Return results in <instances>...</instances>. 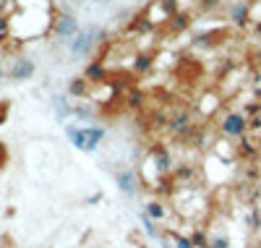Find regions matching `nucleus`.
Returning <instances> with one entry per match:
<instances>
[{"label": "nucleus", "mask_w": 261, "mask_h": 248, "mask_svg": "<svg viewBox=\"0 0 261 248\" xmlns=\"http://www.w3.org/2000/svg\"><path fill=\"white\" fill-rule=\"evenodd\" d=\"M217 126H220V133L225 139H235V141H241L243 136H248V131H251L246 112H225Z\"/></svg>", "instance_id": "nucleus-1"}, {"label": "nucleus", "mask_w": 261, "mask_h": 248, "mask_svg": "<svg viewBox=\"0 0 261 248\" xmlns=\"http://www.w3.org/2000/svg\"><path fill=\"white\" fill-rule=\"evenodd\" d=\"M193 128H196V123H193V115H191L188 110H178L175 115L167 118V131L172 133V136L183 139V141L193 133Z\"/></svg>", "instance_id": "nucleus-2"}, {"label": "nucleus", "mask_w": 261, "mask_h": 248, "mask_svg": "<svg viewBox=\"0 0 261 248\" xmlns=\"http://www.w3.org/2000/svg\"><path fill=\"white\" fill-rule=\"evenodd\" d=\"M50 32H53L55 37H60V39H71V37H76L81 29H79V21H76L71 13H60V16L53 18Z\"/></svg>", "instance_id": "nucleus-3"}, {"label": "nucleus", "mask_w": 261, "mask_h": 248, "mask_svg": "<svg viewBox=\"0 0 261 248\" xmlns=\"http://www.w3.org/2000/svg\"><path fill=\"white\" fill-rule=\"evenodd\" d=\"M97 34H99L97 27H86V29H81V32L71 39V53H73V55H86V53H89V47L94 44Z\"/></svg>", "instance_id": "nucleus-4"}, {"label": "nucleus", "mask_w": 261, "mask_h": 248, "mask_svg": "<svg viewBox=\"0 0 261 248\" xmlns=\"http://www.w3.org/2000/svg\"><path fill=\"white\" fill-rule=\"evenodd\" d=\"M235 146H238V160H246V162H253L258 157V152H261V144L253 141L251 136H243Z\"/></svg>", "instance_id": "nucleus-5"}, {"label": "nucleus", "mask_w": 261, "mask_h": 248, "mask_svg": "<svg viewBox=\"0 0 261 248\" xmlns=\"http://www.w3.org/2000/svg\"><path fill=\"white\" fill-rule=\"evenodd\" d=\"M32 73H34V63L27 60V58H18L11 68H8V76H11L13 81H27V79H32Z\"/></svg>", "instance_id": "nucleus-6"}, {"label": "nucleus", "mask_w": 261, "mask_h": 248, "mask_svg": "<svg viewBox=\"0 0 261 248\" xmlns=\"http://www.w3.org/2000/svg\"><path fill=\"white\" fill-rule=\"evenodd\" d=\"M115 180H118V186H120V191L123 193H136V183H139V172H134V170H118L115 172Z\"/></svg>", "instance_id": "nucleus-7"}, {"label": "nucleus", "mask_w": 261, "mask_h": 248, "mask_svg": "<svg viewBox=\"0 0 261 248\" xmlns=\"http://www.w3.org/2000/svg\"><path fill=\"white\" fill-rule=\"evenodd\" d=\"M84 79H89L92 84H102V81H107V65H105L102 60L89 63V65H86V73H84Z\"/></svg>", "instance_id": "nucleus-8"}, {"label": "nucleus", "mask_w": 261, "mask_h": 248, "mask_svg": "<svg viewBox=\"0 0 261 248\" xmlns=\"http://www.w3.org/2000/svg\"><path fill=\"white\" fill-rule=\"evenodd\" d=\"M248 18H251V6H248V3H235V6L230 8V21H232V24L246 27Z\"/></svg>", "instance_id": "nucleus-9"}, {"label": "nucleus", "mask_w": 261, "mask_h": 248, "mask_svg": "<svg viewBox=\"0 0 261 248\" xmlns=\"http://www.w3.org/2000/svg\"><path fill=\"white\" fill-rule=\"evenodd\" d=\"M65 133H68V139L79 146V149H84V152H89V139H86V128H76V126H68L65 128Z\"/></svg>", "instance_id": "nucleus-10"}, {"label": "nucleus", "mask_w": 261, "mask_h": 248, "mask_svg": "<svg viewBox=\"0 0 261 248\" xmlns=\"http://www.w3.org/2000/svg\"><path fill=\"white\" fill-rule=\"evenodd\" d=\"M89 86H92L89 79H73L68 84V94L71 97H86V94H89Z\"/></svg>", "instance_id": "nucleus-11"}, {"label": "nucleus", "mask_w": 261, "mask_h": 248, "mask_svg": "<svg viewBox=\"0 0 261 248\" xmlns=\"http://www.w3.org/2000/svg\"><path fill=\"white\" fill-rule=\"evenodd\" d=\"M146 214L154 219V222H162L165 219V214H167V209H165V201L162 199H154V201H149L146 204Z\"/></svg>", "instance_id": "nucleus-12"}, {"label": "nucleus", "mask_w": 261, "mask_h": 248, "mask_svg": "<svg viewBox=\"0 0 261 248\" xmlns=\"http://www.w3.org/2000/svg\"><path fill=\"white\" fill-rule=\"evenodd\" d=\"M86 139H89V152H94L99 146V141L105 139V128L102 126H89L86 128Z\"/></svg>", "instance_id": "nucleus-13"}, {"label": "nucleus", "mask_w": 261, "mask_h": 248, "mask_svg": "<svg viewBox=\"0 0 261 248\" xmlns=\"http://www.w3.org/2000/svg\"><path fill=\"white\" fill-rule=\"evenodd\" d=\"M151 65H154V58L151 55H136V60H134V73H146Z\"/></svg>", "instance_id": "nucleus-14"}, {"label": "nucleus", "mask_w": 261, "mask_h": 248, "mask_svg": "<svg viewBox=\"0 0 261 248\" xmlns=\"http://www.w3.org/2000/svg\"><path fill=\"white\" fill-rule=\"evenodd\" d=\"M191 240H193V248H209V238L204 230H193Z\"/></svg>", "instance_id": "nucleus-15"}, {"label": "nucleus", "mask_w": 261, "mask_h": 248, "mask_svg": "<svg viewBox=\"0 0 261 248\" xmlns=\"http://www.w3.org/2000/svg\"><path fill=\"white\" fill-rule=\"evenodd\" d=\"M172 243H175V248H193V240L180 233H172Z\"/></svg>", "instance_id": "nucleus-16"}, {"label": "nucleus", "mask_w": 261, "mask_h": 248, "mask_svg": "<svg viewBox=\"0 0 261 248\" xmlns=\"http://www.w3.org/2000/svg\"><path fill=\"white\" fill-rule=\"evenodd\" d=\"M209 248H230V240L222 235V238H212L209 240Z\"/></svg>", "instance_id": "nucleus-17"}, {"label": "nucleus", "mask_w": 261, "mask_h": 248, "mask_svg": "<svg viewBox=\"0 0 261 248\" xmlns=\"http://www.w3.org/2000/svg\"><path fill=\"white\" fill-rule=\"evenodd\" d=\"M53 105H55V110L60 112V115H65V112H68V105H65V100H63V97H55V100H53Z\"/></svg>", "instance_id": "nucleus-18"}, {"label": "nucleus", "mask_w": 261, "mask_h": 248, "mask_svg": "<svg viewBox=\"0 0 261 248\" xmlns=\"http://www.w3.org/2000/svg\"><path fill=\"white\" fill-rule=\"evenodd\" d=\"M141 100H144V94H141V92L128 94V105H130V107H139V105H141Z\"/></svg>", "instance_id": "nucleus-19"}, {"label": "nucleus", "mask_w": 261, "mask_h": 248, "mask_svg": "<svg viewBox=\"0 0 261 248\" xmlns=\"http://www.w3.org/2000/svg\"><path fill=\"white\" fill-rule=\"evenodd\" d=\"M199 6L201 8H212V6H217V0H199Z\"/></svg>", "instance_id": "nucleus-20"}, {"label": "nucleus", "mask_w": 261, "mask_h": 248, "mask_svg": "<svg viewBox=\"0 0 261 248\" xmlns=\"http://www.w3.org/2000/svg\"><path fill=\"white\" fill-rule=\"evenodd\" d=\"M3 160H6V152H3V149H0V165H3Z\"/></svg>", "instance_id": "nucleus-21"}, {"label": "nucleus", "mask_w": 261, "mask_h": 248, "mask_svg": "<svg viewBox=\"0 0 261 248\" xmlns=\"http://www.w3.org/2000/svg\"><path fill=\"white\" fill-rule=\"evenodd\" d=\"M256 248H261V240H258V243H256Z\"/></svg>", "instance_id": "nucleus-22"}, {"label": "nucleus", "mask_w": 261, "mask_h": 248, "mask_svg": "<svg viewBox=\"0 0 261 248\" xmlns=\"http://www.w3.org/2000/svg\"><path fill=\"white\" fill-rule=\"evenodd\" d=\"M258 34H261V24H258Z\"/></svg>", "instance_id": "nucleus-23"}]
</instances>
